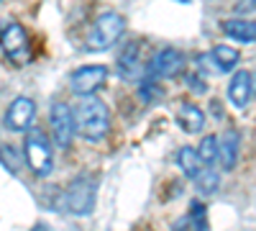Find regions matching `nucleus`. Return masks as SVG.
I'll list each match as a JSON object with an SVG mask.
<instances>
[{
	"mask_svg": "<svg viewBox=\"0 0 256 231\" xmlns=\"http://www.w3.org/2000/svg\"><path fill=\"white\" fill-rule=\"evenodd\" d=\"M74 123H77V134L88 141H100L110 129V113L108 106L100 98H82L80 106L74 111Z\"/></svg>",
	"mask_w": 256,
	"mask_h": 231,
	"instance_id": "1",
	"label": "nucleus"
},
{
	"mask_svg": "<svg viewBox=\"0 0 256 231\" xmlns=\"http://www.w3.org/2000/svg\"><path fill=\"white\" fill-rule=\"evenodd\" d=\"M126 31V18L116 11H105L98 16L95 26L90 31V39H88V49L90 52H105L110 49L116 41L123 36Z\"/></svg>",
	"mask_w": 256,
	"mask_h": 231,
	"instance_id": "2",
	"label": "nucleus"
},
{
	"mask_svg": "<svg viewBox=\"0 0 256 231\" xmlns=\"http://www.w3.org/2000/svg\"><path fill=\"white\" fill-rule=\"evenodd\" d=\"M24 152H26V162H28L34 175H38V177L52 175V170H54V154H52V144H49L44 131L31 129L26 134Z\"/></svg>",
	"mask_w": 256,
	"mask_h": 231,
	"instance_id": "3",
	"label": "nucleus"
},
{
	"mask_svg": "<svg viewBox=\"0 0 256 231\" xmlns=\"http://www.w3.org/2000/svg\"><path fill=\"white\" fill-rule=\"evenodd\" d=\"M92 205H95V180L90 175L74 177L67 185V190H64V208L70 213L84 216L92 211Z\"/></svg>",
	"mask_w": 256,
	"mask_h": 231,
	"instance_id": "4",
	"label": "nucleus"
},
{
	"mask_svg": "<svg viewBox=\"0 0 256 231\" xmlns=\"http://www.w3.org/2000/svg\"><path fill=\"white\" fill-rule=\"evenodd\" d=\"M0 47L3 52L16 62V65H26L28 62V36L18 24L8 21V24L0 29Z\"/></svg>",
	"mask_w": 256,
	"mask_h": 231,
	"instance_id": "5",
	"label": "nucleus"
},
{
	"mask_svg": "<svg viewBox=\"0 0 256 231\" xmlns=\"http://www.w3.org/2000/svg\"><path fill=\"white\" fill-rule=\"evenodd\" d=\"M49 118H52V134H54L56 144L67 149V146L72 144V139H74V134H77V123H74L72 108L67 106V103H54Z\"/></svg>",
	"mask_w": 256,
	"mask_h": 231,
	"instance_id": "6",
	"label": "nucleus"
},
{
	"mask_svg": "<svg viewBox=\"0 0 256 231\" xmlns=\"http://www.w3.org/2000/svg\"><path fill=\"white\" fill-rule=\"evenodd\" d=\"M105 77H108V70H105L102 65H84V67L72 72L70 88H72V93H77L82 98H90L105 82Z\"/></svg>",
	"mask_w": 256,
	"mask_h": 231,
	"instance_id": "7",
	"label": "nucleus"
},
{
	"mask_svg": "<svg viewBox=\"0 0 256 231\" xmlns=\"http://www.w3.org/2000/svg\"><path fill=\"white\" fill-rule=\"evenodd\" d=\"M182 65H184L182 52H177V49H172V47H166V49L156 52V54L152 57V62L146 65V77H148V80L172 77V75H177V72L182 70Z\"/></svg>",
	"mask_w": 256,
	"mask_h": 231,
	"instance_id": "8",
	"label": "nucleus"
},
{
	"mask_svg": "<svg viewBox=\"0 0 256 231\" xmlns=\"http://www.w3.org/2000/svg\"><path fill=\"white\" fill-rule=\"evenodd\" d=\"M34 116H36V103L26 95L16 98L8 111H6V126L10 131H26L28 126L34 123Z\"/></svg>",
	"mask_w": 256,
	"mask_h": 231,
	"instance_id": "9",
	"label": "nucleus"
},
{
	"mask_svg": "<svg viewBox=\"0 0 256 231\" xmlns=\"http://www.w3.org/2000/svg\"><path fill=\"white\" fill-rule=\"evenodd\" d=\"M248 98H251V75L246 70H238L228 85V100L236 108H246Z\"/></svg>",
	"mask_w": 256,
	"mask_h": 231,
	"instance_id": "10",
	"label": "nucleus"
},
{
	"mask_svg": "<svg viewBox=\"0 0 256 231\" xmlns=\"http://www.w3.org/2000/svg\"><path fill=\"white\" fill-rule=\"evenodd\" d=\"M177 121L187 134H198V131L205 129V113H202L200 106H195V103H182L180 111H177Z\"/></svg>",
	"mask_w": 256,
	"mask_h": 231,
	"instance_id": "11",
	"label": "nucleus"
},
{
	"mask_svg": "<svg viewBox=\"0 0 256 231\" xmlns=\"http://www.w3.org/2000/svg\"><path fill=\"white\" fill-rule=\"evenodd\" d=\"M218 141H220L218 159H220V164H223V170H233V167H236V159H238V144H241L238 131L228 129V131H226Z\"/></svg>",
	"mask_w": 256,
	"mask_h": 231,
	"instance_id": "12",
	"label": "nucleus"
},
{
	"mask_svg": "<svg viewBox=\"0 0 256 231\" xmlns=\"http://www.w3.org/2000/svg\"><path fill=\"white\" fill-rule=\"evenodd\" d=\"M223 31H226V36L241 41V44H248V41H256V21L228 18V21H223Z\"/></svg>",
	"mask_w": 256,
	"mask_h": 231,
	"instance_id": "13",
	"label": "nucleus"
},
{
	"mask_svg": "<svg viewBox=\"0 0 256 231\" xmlns=\"http://www.w3.org/2000/svg\"><path fill=\"white\" fill-rule=\"evenodd\" d=\"M118 70L126 77H134V75L141 72V44H138V41L126 44V49L118 57Z\"/></svg>",
	"mask_w": 256,
	"mask_h": 231,
	"instance_id": "14",
	"label": "nucleus"
},
{
	"mask_svg": "<svg viewBox=\"0 0 256 231\" xmlns=\"http://www.w3.org/2000/svg\"><path fill=\"white\" fill-rule=\"evenodd\" d=\"M177 164L182 167V172L187 177H192V180H198L200 172L205 170V164H202L198 149H192V146H182V149L177 152Z\"/></svg>",
	"mask_w": 256,
	"mask_h": 231,
	"instance_id": "15",
	"label": "nucleus"
},
{
	"mask_svg": "<svg viewBox=\"0 0 256 231\" xmlns=\"http://www.w3.org/2000/svg\"><path fill=\"white\" fill-rule=\"evenodd\" d=\"M210 57H212V62H216V67H218V75L230 72L233 67L238 65V52L233 49V47H228V44L216 47V49L210 52Z\"/></svg>",
	"mask_w": 256,
	"mask_h": 231,
	"instance_id": "16",
	"label": "nucleus"
},
{
	"mask_svg": "<svg viewBox=\"0 0 256 231\" xmlns=\"http://www.w3.org/2000/svg\"><path fill=\"white\" fill-rule=\"evenodd\" d=\"M218 152H220V141H218V136H205L202 141H200V146H198V154H200V159H202V164L205 167H210L212 162L218 159Z\"/></svg>",
	"mask_w": 256,
	"mask_h": 231,
	"instance_id": "17",
	"label": "nucleus"
},
{
	"mask_svg": "<svg viewBox=\"0 0 256 231\" xmlns=\"http://www.w3.org/2000/svg\"><path fill=\"white\" fill-rule=\"evenodd\" d=\"M195 182H198V190H200L202 195H210V193H216V190H218L220 177H218V172L212 170V167H205V170L200 172V177H198Z\"/></svg>",
	"mask_w": 256,
	"mask_h": 231,
	"instance_id": "18",
	"label": "nucleus"
},
{
	"mask_svg": "<svg viewBox=\"0 0 256 231\" xmlns=\"http://www.w3.org/2000/svg\"><path fill=\"white\" fill-rule=\"evenodd\" d=\"M192 218H198V231H205V208L200 203H192Z\"/></svg>",
	"mask_w": 256,
	"mask_h": 231,
	"instance_id": "19",
	"label": "nucleus"
},
{
	"mask_svg": "<svg viewBox=\"0 0 256 231\" xmlns=\"http://www.w3.org/2000/svg\"><path fill=\"white\" fill-rule=\"evenodd\" d=\"M187 85H190L192 93H205V90H208V88H205V82H202V77H195V75L187 77Z\"/></svg>",
	"mask_w": 256,
	"mask_h": 231,
	"instance_id": "20",
	"label": "nucleus"
},
{
	"mask_svg": "<svg viewBox=\"0 0 256 231\" xmlns=\"http://www.w3.org/2000/svg\"><path fill=\"white\" fill-rule=\"evenodd\" d=\"M244 11H256V0H248V3L238 6V13H244Z\"/></svg>",
	"mask_w": 256,
	"mask_h": 231,
	"instance_id": "21",
	"label": "nucleus"
},
{
	"mask_svg": "<svg viewBox=\"0 0 256 231\" xmlns=\"http://www.w3.org/2000/svg\"><path fill=\"white\" fill-rule=\"evenodd\" d=\"M31 231H49L46 226H36V228H31Z\"/></svg>",
	"mask_w": 256,
	"mask_h": 231,
	"instance_id": "22",
	"label": "nucleus"
},
{
	"mask_svg": "<svg viewBox=\"0 0 256 231\" xmlns=\"http://www.w3.org/2000/svg\"><path fill=\"white\" fill-rule=\"evenodd\" d=\"M146 231H152V228H146Z\"/></svg>",
	"mask_w": 256,
	"mask_h": 231,
	"instance_id": "23",
	"label": "nucleus"
}]
</instances>
